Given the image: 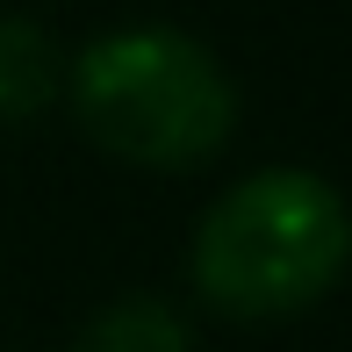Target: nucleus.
Masks as SVG:
<instances>
[{
	"label": "nucleus",
	"mask_w": 352,
	"mask_h": 352,
	"mask_svg": "<svg viewBox=\"0 0 352 352\" xmlns=\"http://www.w3.org/2000/svg\"><path fill=\"white\" fill-rule=\"evenodd\" d=\"M65 101V43L36 14H0V122H36Z\"/></svg>",
	"instance_id": "7ed1b4c3"
},
{
	"label": "nucleus",
	"mask_w": 352,
	"mask_h": 352,
	"mask_svg": "<svg viewBox=\"0 0 352 352\" xmlns=\"http://www.w3.org/2000/svg\"><path fill=\"white\" fill-rule=\"evenodd\" d=\"M352 266V209L309 166H259L223 187L187 245V280L216 316H302Z\"/></svg>",
	"instance_id": "f257e3e1"
},
{
	"label": "nucleus",
	"mask_w": 352,
	"mask_h": 352,
	"mask_svg": "<svg viewBox=\"0 0 352 352\" xmlns=\"http://www.w3.org/2000/svg\"><path fill=\"white\" fill-rule=\"evenodd\" d=\"M72 352H195V324L166 295H116L87 316Z\"/></svg>",
	"instance_id": "20e7f679"
},
{
	"label": "nucleus",
	"mask_w": 352,
	"mask_h": 352,
	"mask_svg": "<svg viewBox=\"0 0 352 352\" xmlns=\"http://www.w3.org/2000/svg\"><path fill=\"white\" fill-rule=\"evenodd\" d=\"M65 101L108 158L144 173H195L237 130L223 58L173 22L101 29L79 58H65Z\"/></svg>",
	"instance_id": "f03ea898"
}]
</instances>
